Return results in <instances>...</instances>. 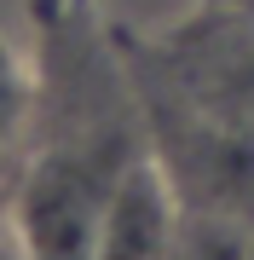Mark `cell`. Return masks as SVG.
Returning a JSON list of instances; mask_svg holds the SVG:
<instances>
[{
    "label": "cell",
    "instance_id": "1",
    "mask_svg": "<svg viewBox=\"0 0 254 260\" xmlns=\"http://www.w3.org/2000/svg\"><path fill=\"white\" fill-rule=\"evenodd\" d=\"M35 18V121L6 220L29 260H93L98 214L133 156H144V110L133 93L122 29L98 0H29Z\"/></svg>",
    "mask_w": 254,
    "mask_h": 260
},
{
    "label": "cell",
    "instance_id": "2",
    "mask_svg": "<svg viewBox=\"0 0 254 260\" xmlns=\"http://www.w3.org/2000/svg\"><path fill=\"white\" fill-rule=\"evenodd\" d=\"M122 29L133 87L254 145V18L226 0H191L173 23Z\"/></svg>",
    "mask_w": 254,
    "mask_h": 260
},
{
    "label": "cell",
    "instance_id": "3",
    "mask_svg": "<svg viewBox=\"0 0 254 260\" xmlns=\"http://www.w3.org/2000/svg\"><path fill=\"white\" fill-rule=\"evenodd\" d=\"M179 214H185V203H179L173 179L162 174V162L151 150L133 156L98 214L93 260H168L179 237Z\"/></svg>",
    "mask_w": 254,
    "mask_h": 260
},
{
    "label": "cell",
    "instance_id": "4",
    "mask_svg": "<svg viewBox=\"0 0 254 260\" xmlns=\"http://www.w3.org/2000/svg\"><path fill=\"white\" fill-rule=\"evenodd\" d=\"M29 121H35V64L0 41V191H12L29 150Z\"/></svg>",
    "mask_w": 254,
    "mask_h": 260
},
{
    "label": "cell",
    "instance_id": "5",
    "mask_svg": "<svg viewBox=\"0 0 254 260\" xmlns=\"http://www.w3.org/2000/svg\"><path fill=\"white\" fill-rule=\"evenodd\" d=\"M168 260H254V214L191 208L179 214V237Z\"/></svg>",
    "mask_w": 254,
    "mask_h": 260
},
{
    "label": "cell",
    "instance_id": "6",
    "mask_svg": "<svg viewBox=\"0 0 254 260\" xmlns=\"http://www.w3.org/2000/svg\"><path fill=\"white\" fill-rule=\"evenodd\" d=\"M0 260H29V249L18 243V232H12V220L0 225Z\"/></svg>",
    "mask_w": 254,
    "mask_h": 260
},
{
    "label": "cell",
    "instance_id": "7",
    "mask_svg": "<svg viewBox=\"0 0 254 260\" xmlns=\"http://www.w3.org/2000/svg\"><path fill=\"white\" fill-rule=\"evenodd\" d=\"M226 6H237V12H248V18H254V0H226Z\"/></svg>",
    "mask_w": 254,
    "mask_h": 260
},
{
    "label": "cell",
    "instance_id": "8",
    "mask_svg": "<svg viewBox=\"0 0 254 260\" xmlns=\"http://www.w3.org/2000/svg\"><path fill=\"white\" fill-rule=\"evenodd\" d=\"M0 225H6V191H0Z\"/></svg>",
    "mask_w": 254,
    "mask_h": 260
}]
</instances>
